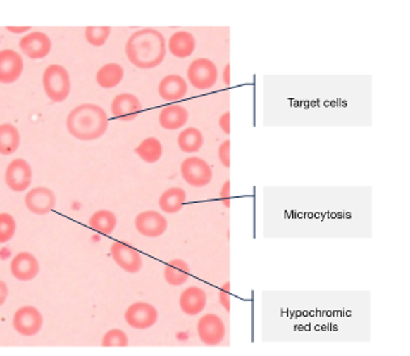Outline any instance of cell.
I'll use <instances>...</instances> for the list:
<instances>
[{
	"label": "cell",
	"instance_id": "obj_1",
	"mask_svg": "<svg viewBox=\"0 0 410 356\" xmlns=\"http://www.w3.org/2000/svg\"><path fill=\"white\" fill-rule=\"evenodd\" d=\"M125 51L131 65L140 70H151L160 66L166 59L167 42L156 29H140L129 37Z\"/></svg>",
	"mask_w": 410,
	"mask_h": 356
},
{
	"label": "cell",
	"instance_id": "obj_2",
	"mask_svg": "<svg viewBox=\"0 0 410 356\" xmlns=\"http://www.w3.org/2000/svg\"><path fill=\"white\" fill-rule=\"evenodd\" d=\"M66 126L77 141H96L108 130L109 120L100 105L82 103L70 112Z\"/></svg>",
	"mask_w": 410,
	"mask_h": 356
},
{
	"label": "cell",
	"instance_id": "obj_3",
	"mask_svg": "<svg viewBox=\"0 0 410 356\" xmlns=\"http://www.w3.org/2000/svg\"><path fill=\"white\" fill-rule=\"evenodd\" d=\"M45 94L53 103H63L71 92V79L65 67L50 65L42 75Z\"/></svg>",
	"mask_w": 410,
	"mask_h": 356
},
{
	"label": "cell",
	"instance_id": "obj_4",
	"mask_svg": "<svg viewBox=\"0 0 410 356\" xmlns=\"http://www.w3.org/2000/svg\"><path fill=\"white\" fill-rule=\"evenodd\" d=\"M187 80L196 89H210L216 84L218 68L213 61L207 58H198L187 67Z\"/></svg>",
	"mask_w": 410,
	"mask_h": 356
},
{
	"label": "cell",
	"instance_id": "obj_5",
	"mask_svg": "<svg viewBox=\"0 0 410 356\" xmlns=\"http://www.w3.org/2000/svg\"><path fill=\"white\" fill-rule=\"evenodd\" d=\"M181 176L193 188H205L213 179V169L201 158H187L181 164Z\"/></svg>",
	"mask_w": 410,
	"mask_h": 356
},
{
	"label": "cell",
	"instance_id": "obj_6",
	"mask_svg": "<svg viewBox=\"0 0 410 356\" xmlns=\"http://www.w3.org/2000/svg\"><path fill=\"white\" fill-rule=\"evenodd\" d=\"M12 325L20 336L33 337L38 334L44 326V317L36 307L25 305L16 310L12 319Z\"/></svg>",
	"mask_w": 410,
	"mask_h": 356
},
{
	"label": "cell",
	"instance_id": "obj_7",
	"mask_svg": "<svg viewBox=\"0 0 410 356\" xmlns=\"http://www.w3.org/2000/svg\"><path fill=\"white\" fill-rule=\"evenodd\" d=\"M197 333L206 346H218L225 338V325L219 316L209 313L202 316L197 324Z\"/></svg>",
	"mask_w": 410,
	"mask_h": 356
},
{
	"label": "cell",
	"instance_id": "obj_8",
	"mask_svg": "<svg viewBox=\"0 0 410 356\" xmlns=\"http://www.w3.org/2000/svg\"><path fill=\"white\" fill-rule=\"evenodd\" d=\"M158 310L144 301H137L131 304L125 312V321L132 329L146 330L152 328L158 322Z\"/></svg>",
	"mask_w": 410,
	"mask_h": 356
},
{
	"label": "cell",
	"instance_id": "obj_9",
	"mask_svg": "<svg viewBox=\"0 0 410 356\" xmlns=\"http://www.w3.org/2000/svg\"><path fill=\"white\" fill-rule=\"evenodd\" d=\"M111 254L114 262L121 267L123 272L137 274L143 266L142 254L130 245L121 241H116L111 246Z\"/></svg>",
	"mask_w": 410,
	"mask_h": 356
},
{
	"label": "cell",
	"instance_id": "obj_10",
	"mask_svg": "<svg viewBox=\"0 0 410 356\" xmlns=\"http://www.w3.org/2000/svg\"><path fill=\"white\" fill-rule=\"evenodd\" d=\"M32 178L33 172L27 160L15 159L11 161L6 170V184L16 193L25 191L32 184Z\"/></svg>",
	"mask_w": 410,
	"mask_h": 356
},
{
	"label": "cell",
	"instance_id": "obj_11",
	"mask_svg": "<svg viewBox=\"0 0 410 356\" xmlns=\"http://www.w3.org/2000/svg\"><path fill=\"white\" fill-rule=\"evenodd\" d=\"M135 228L142 236L155 239L166 234L168 222L158 211H143L135 217Z\"/></svg>",
	"mask_w": 410,
	"mask_h": 356
},
{
	"label": "cell",
	"instance_id": "obj_12",
	"mask_svg": "<svg viewBox=\"0 0 410 356\" xmlns=\"http://www.w3.org/2000/svg\"><path fill=\"white\" fill-rule=\"evenodd\" d=\"M23 71L24 61L19 53L11 49L0 51V84H12L18 82Z\"/></svg>",
	"mask_w": 410,
	"mask_h": 356
},
{
	"label": "cell",
	"instance_id": "obj_13",
	"mask_svg": "<svg viewBox=\"0 0 410 356\" xmlns=\"http://www.w3.org/2000/svg\"><path fill=\"white\" fill-rule=\"evenodd\" d=\"M142 109L143 106L139 98L135 94H117L111 105V110L114 118L123 122L134 121L142 113Z\"/></svg>",
	"mask_w": 410,
	"mask_h": 356
},
{
	"label": "cell",
	"instance_id": "obj_14",
	"mask_svg": "<svg viewBox=\"0 0 410 356\" xmlns=\"http://www.w3.org/2000/svg\"><path fill=\"white\" fill-rule=\"evenodd\" d=\"M56 198L54 191L51 189L39 188L29 190L25 196V206L30 212L36 215H46L51 212L56 207Z\"/></svg>",
	"mask_w": 410,
	"mask_h": 356
},
{
	"label": "cell",
	"instance_id": "obj_15",
	"mask_svg": "<svg viewBox=\"0 0 410 356\" xmlns=\"http://www.w3.org/2000/svg\"><path fill=\"white\" fill-rule=\"evenodd\" d=\"M51 39L44 32H32L20 39V49L30 59H44L51 51Z\"/></svg>",
	"mask_w": 410,
	"mask_h": 356
},
{
	"label": "cell",
	"instance_id": "obj_16",
	"mask_svg": "<svg viewBox=\"0 0 410 356\" xmlns=\"http://www.w3.org/2000/svg\"><path fill=\"white\" fill-rule=\"evenodd\" d=\"M11 274L20 281H33L39 272L37 258L29 252H21L11 261Z\"/></svg>",
	"mask_w": 410,
	"mask_h": 356
},
{
	"label": "cell",
	"instance_id": "obj_17",
	"mask_svg": "<svg viewBox=\"0 0 410 356\" xmlns=\"http://www.w3.org/2000/svg\"><path fill=\"white\" fill-rule=\"evenodd\" d=\"M159 96L164 101H180L187 94V80L182 76L170 74L160 80L158 87Z\"/></svg>",
	"mask_w": 410,
	"mask_h": 356
},
{
	"label": "cell",
	"instance_id": "obj_18",
	"mask_svg": "<svg viewBox=\"0 0 410 356\" xmlns=\"http://www.w3.org/2000/svg\"><path fill=\"white\" fill-rule=\"evenodd\" d=\"M207 296L205 291L199 287H189L180 296V308L187 316H197L205 310Z\"/></svg>",
	"mask_w": 410,
	"mask_h": 356
},
{
	"label": "cell",
	"instance_id": "obj_19",
	"mask_svg": "<svg viewBox=\"0 0 410 356\" xmlns=\"http://www.w3.org/2000/svg\"><path fill=\"white\" fill-rule=\"evenodd\" d=\"M189 120V112L181 105H168L159 115V123L166 130H178L184 127Z\"/></svg>",
	"mask_w": 410,
	"mask_h": 356
},
{
	"label": "cell",
	"instance_id": "obj_20",
	"mask_svg": "<svg viewBox=\"0 0 410 356\" xmlns=\"http://www.w3.org/2000/svg\"><path fill=\"white\" fill-rule=\"evenodd\" d=\"M196 38L185 30H180L173 33L168 41L169 53L176 58H187L192 56L196 50Z\"/></svg>",
	"mask_w": 410,
	"mask_h": 356
},
{
	"label": "cell",
	"instance_id": "obj_21",
	"mask_svg": "<svg viewBox=\"0 0 410 356\" xmlns=\"http://www.w3.org/2000/svg\"><path fill=\"white\" fill-rule=\"evenodd\" d=\"M187 202V193L181 188H169L159 198V207L166 214H178Z\"/></svg>",
	"mask_w": 410,
	"mask_h": 356
},
{
	"label": "cell",
	"instance_id": "obj_22",
	"mask_svg": "<svg viewBox=\"0 0 410 356\" xmlns=\"http://www.w3.org/2000/svg\"><path fill=\"white\" fill-rule=\"evenodd\" d=\"M20 136L19 130L16 126L11 123H1L0 125V155L10 156L19 150Z\"/></svg>",
	"mask_w": 410,
	"mask_h": 356
},
{
	"label": "cell",
	"instance_id": "obj_23",
	"mask_svg": "<svg viewBox=\"0 0 410 356\" xmlns=\"http://www.w3.org/2000/svg\"><path fill=\"white\" fill-rule=\"evenodd\" d=\"M190 276V267L184 260H172L164 267V279L170 286H182Z\"/></svg>",
	"mask_w": 410,
	"mask_h": 356
},
{
	"label": "cell",
	"instance_id": "obj_24",
	"mask_svg": "<svg viewBox=\"0 0 410 356\" xmlns=\"http://www.w3.org/2000/svg\"><path fill=\"white\" fill-rule=\"evenodd\" d=\"M123 68L118 63H108L104 65L96 74V82L101 88L111 89L120 84L123 79Z\"/></svg>",
	"mask_w": 410,
	"mask_h": 356
},
{
	"label": "cell",
	"instance_id": "obj_25",
	"mask_svg": "<svg viewBox=\"0 0 410 356\" xmlns=\"http://www.w3.org/2000/svg\"><path fill=\"white\" fill-rule=\"evenodd\" d=\"M178 148L185 153H196L204 146V134L197 127H187L180 132Z\"/></svg>",
	"mask_w": 410,
	"mask_h": 356
},
{
	"label": "cell",
	"instance_id": "obj_26",
	"mask_svg": "<svg viewBox=\"0 0 410 356\" xmlns=\"http://www.w3.org/2000/svg\"><path fill=\"white\" fill-rule=\"evenodd\" d=\"M89 227L99 234L109 236L117 227V216L109 210H99L91 216Z\"/></svg>",
	"mask_w": 410,
	"mask_h": 356
},
{
	"label": "cell",
	"instance_id": "obj_27",
	"mask_svg": "<svg viewBox=\"0 0 410 356\" xmlns=\"http://www.w3.org/2000/svg\"><path fill=\"white\" fill-rule=\"evenodd\" d=\"M135 153L147 164H155L163 156V144L158 138L149 136L140 141L139 146L135 148Z\"/></svg>",
	"mask_w": 410,
	"mask_h": 356
},
{
	"label": "cell",
	"instance_id": "obj_28",
	"mask_svg": "<svg viewBox=\"0 0 410 356\" xmlns=\"http://www.w3.org/2000/svg\"><path fill=\"white\" fill-rule=\"evenodd\" d=\"M111 27H88L85 28V38L92 46H104L111 36Z\"/></svg>",
	"mask_w": 410,
	"mask_h": 356
},
{
	"label": "cell",
	"instance_id": "obj_29",
	"mask_svg": "<svg viewBox=\"0 0 410 356\" xmlns=\"http://www.w3.org/2000/svg\"><path fill=\"white\" fill-rule=\"evenodd\" d=\"M16 220L15 217L3 212L0 214V244H6L12 240V237L16 234Z\"/></svg>",
	"mask_w": 410,
	"mask_h": 356
},
{
	"label": "cell",
	"instance_id": "obj_30",
	"mask_svg": "<svg viewBox=\"0 0 410 356\" xmlns=\"http://www.w3.org/2000/svg\"><path fill=\"white\" fill-rule=\"evenodd\" d=\"M101 345L104 347H126L129 345V337L121 329H112L105 333Z\"/></svg>",
	"mask_w": 410,
	"mask_h": 356
},
{
	"label": "cell",
	"instance_id": "obj_31",
	"mask_svg": "<svg viewBox=\"0 0 410 356\" xmlns=\"http://www.w3.org/2000/svg\"><path fill=\"white\" fill-rule=\"evenodd\" d=\"M230 146H231V143L230 141H224L220 146H219V148H218V158H219V161L222 163V165H223L224 168H230Z\"/></svg>",
	"mask_w": 410,
	"mask_h": 356
},
{
	"label": "cell",
	"instance_id": "obj_32",
	"mask_svg": "<svg viewBox=\"0 0 410 356\" xmlns=\"http://www.w3.org/2000/svg\"><path fill=\"white\" fill-rule=\"evenodd\" d=\"M230 292H231V283L225 281L219 291V303L222 304L225 312H230Z\"/></svg>",
	"mask_w": 410,
	"mask_h": 356
},
{
	"label": "cell",
	"instance_id": "obj_33",
	"mask_svg": "<svg viewBox=\"0 0 410 356\" xmlns=\"http://www.w3.org/2000/svg\"><path fill=\"white\" fill-rule=\"evenodd\" d=\"M231 184H230V181H225L223 184V186L220 189V193H219V197L220 199L223 201L224 206L228 207L231 206V202H230V199H231Z\"/></svg>",
	"mask_w": 410,
	"mask_h": 356
},
{
	"label": "cell",
	"instance_id": "obj_34",
	"mask_svg": "<svg viewBox=\"0 0 410 356\" xmlns=\"http://www.w3.org/2000/svg\"><path fill=\"white\" fill-rule=\"evenodd\" d=\"M230 112L224 113L223 115L219 118V126H220V129H222V132L225 134V135H230V132H231V129H230Z\"/></svg>",
	"mask_w": 410,
	"mask_h": 356
},
{
	"label": "cell",
	"instance_id": "obj_35",
	"mask_svg": "<svg viewBox=\"0 0 410 356\" xmlns=\"http://www.w3.org/2000/svg\"><path fill=\"white\" fill-rule=\"evenodd\" d=\"M8 293H10V291H8L7 283H6V281H0V307H1V305L6 303V300H7Z\"/></svg>",
	"mask_w": 410,
	"mask_h": 356
},
{
	"label": "cell",
	"instance_id": "obj_36",
	"mask_svg": "<svg viewBox=\"0 0 410 356\" xmlns=\"http://www.w3.org/2000/svg\"><path fill=\"white\" fill-rule=\"evenodd\" d=\"M230 70H231V66L225 65L223 71V80L225 85H230V83H231V80H230Z\"/></svg>",
	"mask_w": 410,
	"mask_h": 356
},
{
	"label": "cell",
	"instance_id": "obj_37",
	"mask_svg": "<svg viewBox=\"0 0 410 356\" xmlns=\"http://www.w3.org/2000/svg\"><path fill=\"white\" fill-rule=\"evenodd\" d=\"M8 30H12V33H23L25 30H29V28H8Z\"/></svg>",
	"mask_w": 410,
	"mask_h": 356
}]
</instances>
